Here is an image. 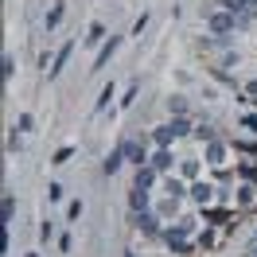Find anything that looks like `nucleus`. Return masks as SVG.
Listing matches in <instances>:
<instances>
[{"label": "nucleus", "instance_id": "obj_25", "mask_svg": "<svg viewBox=\"0 0 257 257\" xmlns=\"http://www.w3.org/2000/svg\"><path fill=\"white\" fill-rule=\"evenodd\" d=\"M16 74V63H12V55H4V78H12Z\"/></svg>", "mask_w": 257, "mask_h": 257}, {"label": "nucleus", "instance_id": "obj_2", "mask_svg": "<svg viewBox=\"0 0 257 257\" xmlns=\"http://www.w3.org/2000/svg\"><path fill=\"white\" fill-rule=\"evenodd\" d=\"M117 47H121V39H117V35H113V39H105V43H101V51H97V59H94V70H101V66L109 63Z\"/></svg>", "mask_w": 257, "mask_h": 257}, {"label": "nucleus", "instance_id": "obj_6", "mask_svg": "<svg viewBox=\"0 0 257 257\" xmlns=\"http://www.w3.org/2000/svg\"><path fill=\"white\" fill-rule=\"evenodd\" d=\"M128 207L137 210V214L148 210V191H145V187H133V191H128Z\"/></svg>", "mask_w": 257, "mask_h": 257}, {"label": "nucleus", "instance_id": "obj_23", "mask_svg": "<svg viewBox=\"0 0 257 257\" xmlns=\"http://www.w3.org/2000/svg\"><path fill=\"white\" fill-rule=\"evenodd\" d=\"M47 199H51V203H59V199H63V187H59V183H51V187H47Z\"/></svg>", "mask_w": 257, "mask_h": 257}, {"label": "nucleus", "instance_id": "obj_17", "mask_svg": "<svg viewBox=\"0 0 257 257\" xmlns=\"http://www.w3.org/2000/svg\"><path fill=\"white\" fill-rule=\"evenodd\" d=\"M168 191H172V199H179V195H187V187L179 179H168Z\"/></svg>", "mask_w": 257, "mask_h": 257}, {"label": "nucleus", "instance_id": "obj_24", "mask_svg": "<svg viewBox=\"0 0 257 257\" xmlns=\"http://www.w3.org/2000/svg\"><path fill=\"white\" fill-rule=\"evenodd\" d=\"M168 105H172V113H176V117H183V109H187V105H183V97H172Z\"/></svg>", "mask_w": 257, "mask_h": 257}, {"label": "nucleus", "instance_id": "obj_7", "mask_svg": "<svg viewBox=\"0 0 257 257\" xmlns=\"http://www.w3.org/2000/svg\"><path fill=\"white\" fill-rule=\"evenodd\" d=\"M152 168H156V172H168V168H172V152H168V148H156V156H152Z\"/></svg>", "mask_w": 257, "mask_h": 257}, {"label": "nucleus", "instance_id": "obj_10", "mask_svg": "<svg viewBox=\"0 0 257 257\" xmlns=\"http://www.w3.org/2000/svg\"><path fill=\"white\" fill-rule=\"evenodd\" d=\"M121 164H125V152H121V148H113V152H109V160H105V172L113 176V172H117Z\"/></svg>", "mask_w": 257, "mask_h": 257}, {"label": "nucleus", "instance_id": "obj_9", "mask_svg": "<svg viewBox=\"0 0 257 257\" xmlns=\"http://www.w3.org/2000/svg\"><path fill=\"white\" fill-rule=\"evenodd\" d=\"M191 195L199 199V203H203V207H207V203H210V195H214V187H210V183H195Z\"/></svg>", "mask_w": 257, "mask_h": 257}, {"label": "nucleus", "instance_id": "obj_22", "mask_svg": "<svg viewBox=\"0 0 257 257\" xmlns=\"http://www.w3.org/2000/svg\"><path fill=\"white\" fill-rule=\"evenodd\" d=\"M59 20H63V4H59V8H51V16H47V28H55Z\"/></svg>", "mask_w": 257, "mask_h": 257}, {"label": "nucleus", "instance_id": "obj_30", "mask_svg": "<svg viewBox=\"0 0 257 257\" xmlns=\"http://www.w3.org/2000/svg\"><path fill=\"white\" fill-rule=\"evenodd\" d=\"M28 257H39V253H28Z\"/></svg>", "mask_w": 257, "mask_h": 257}, {"label": "nucleus", "instance_id": "obj_21", "mask_svg": "<svg viewBox=\"0 0 257 257\" xmlns=\"http://www.w3.org/2000/svg\"><path fill=\"white\" fill-rule=\"evenodd\" d=\"M16 128H20V133H28V128H32V113H20V121H16Z\"/></svg>", "mask_w": 257, "mask_h": 257}, {"label": "nucleus", "instance_id": "obj_12", "mask_svg": "<svg viewBox=\"0 0 257 257\" xmlns=\"http://www.w3.org/2000/svg\"><path fill=\"white\" fill-rule=\"evenodd\" d=\"M207 160L210 164H222V145H218V141H210V145H207Z\"/></svg>", "mask_w": 257, "mask_h": 257}, {"label": "nucleus", "instance_id": "obj_20", "mask_svg": "<svg viewBox=\"0 0 257 257\" xmlns=\"http://www.w3.org/2000/svg\"><path fill=\"white\" fill-rule=\"evenodd\" d=\"M109 97H113V86H105V90H101V97H97V109H105V105H109Z\"/></svg>", "mask_w": 257, "mask_h": 257}, {"label": "nucleus", "instance_id": "obj_14", "mask_svg": "<svg viewBox=\"0 0 257 257\" xmlns=\"http://www.w3.org/2000/svg\"><path fill=\"white\" fill-rule=\"evenodd\" d=\"M203 218H207V222H226L230 210H203Z\"/></svg>", "mask_w": 257, "mask_h": 257}, {"label": "nucleus", "instance_id": "obj_3", "mask_svg": "<svg viewBox=\"0 0 257 257\" xmlns=\"http://www.w3.org/2000/svg\"><path fill=\"white\" fill-rule=\"evenodd\" d=\"M176 137H179L176 121H172V125H160V128H156V133H152V141H156V148H168V145H172V141H176Z\"/></svg>", "mask_w": 257, "mask_h": 257}, {"label": "nucleus", "instance_id": "obj_4", "mask_svg": "<svg viewBox=\"0 0 257 257\" xmlns=\"http://www.w3.org/2000/svg\"><path fill=\"white\" fill-rule=\"evenodd\" d=\"M70 51H74V39H66L63 47H59V55H55V66H51V78H55V74H59V70L66 66V59H70Z\"/></svg>", "mask_w": 257, "mask_h": 257}, {"label": "nucleus", "instance_id": "obj_26", "mask_svg": "<svg viewBox=\"0 0 257 257\" xmlns=\"http://www.w3.org/2000/svg\"><path fill=\"white\" fill-rule=\"evenodd\" d=\"M133 97H137V82H133V86H128V94L121 97V105H125V109H128V105H133Z\"/></svg>", "mask_w": 257, "mask_h": 257}, {"label": "nucleus", "instance_id": "obj_28", "mask_svg": "<svg viewBox=\"0 0 257 257\" xmlns=\"http://www.w3.org/2000/svg\"><path fill=\"white\" fill-rule=\"evenodd\" d=\"M78 214H82V203H70V207H66V218H70V222H74Z\"/></svg>", "mask_w": 257, "mask_h": 257}, {"label": "nucleus", "instance_id": "obj_11", "mask_svg": "<svg viewBox=\"0 0 257 257\" xmlns=\"http://www.w3.org/2000/svg\"><path fill=\"white\" fill-rule=\"evenodd\" d=\"M152 179H156V176H152V168H137V187H145V191H148Z\"/></svg>", "mask_w": 257, "mask_h": 257}, {"label": "nucleus", "instance_id": "obj_8", "mask_svg": "<svg viewBox=\"0 0 257 257\" xmlns=\"http://www.w3.org/2000/svg\"><path fill=\"white\" fill-rule=\"evenodd\" d=\"M137 226H141L145 234H156V230H160V222H156V218H152L148 210H141V214H137Z\"/></svg>", "mask_w": 257, "mask_h": 257}, {"label": "nucleus", "instance_id": "obj_18", "mask_svg": "<svg viewBox=\"0 0 257 257\" xmlns=\"http://www.w3.org/2000/svg\"><path fill=\"white\" fill-rule=\"evenodd\" d=\"M183 176H187V179L199 176V160H183Z\"/></svg>", "mask_w": 257, "mask_h": 257}, {"label": "nucleus", "instance_id": "obj_13", "mask_svg": "<svg viewBox=\"0 0 257 257\" xmlns=\"http://www.w3.org/2000/svg\"><path fill=\"white\" fill-rule=\"evenodd\" d=\"M12 214H16V199H12V195H4V226L12 222Z\"/></svg>", "mask_w": 257, "mask_h": 257}, {"label": "nucleus", "instance_id": "obj_29", "mask_svg": "<svg viewBox=\"0 0 257 257\" xmlns=\"http://www.w3.org/2000/svg\"><path fill=\"white\" fill-rule=\"evenodd\" d=\"M249 94H257V82H249Z\"/></svg>", "mask_w": 257, "mask_h": 257}, {"label": "nucleus", "instance_id": "obj_27", "mask_svg": "<svg viewBox=\"0 0 257 257\" xmlns=\"http://www.w3.org/2000/svg\"><path fill=\"white\" fill-rule=\"evenodd\" d=\"M195 133H199L203 141H214V128H210V125H199V128H195Z\"/></svg>", "mask_w": 257, "mask_h": 257}, {"label": "nucleus", "instance_id": "obj_1", "mask_svg": "<svg viewBox=\"0 0 257 257\" xmlns=\"http://www.w3.org/2000/svg\"><path fill=\"white\" fill-rule=\"evenodd\" d=\"M207 24H210V32H218V35H226V32H234V28H238V20L230 16V12H218V16H210Z\"/></svg>", "mask_w": 257, "mask_h": 257}, {"label": "nucleus", "instance_id": "obj_5", "mask_svg": "<svg viewBox=\"0 0 257 257\" xmlns=\"http://www.w3.org/2000/svg\"><path fill=\"white\" fill-rule=\"evenodd\" d=\"M121 152H125V160H133L137 168H145V148H141V145H133V141H125V145H121Z\"/></svg>", "mask_w": 257, "mask_h": 257}, {"label": "nucleus", "instance_id": "obj_31", "mask_svg": "<svg viewBox=\"0 0 257 257\" xmlns=\"http://www.w3.org/2000/svg\"><path fill=\"white\" fill-rule=\"evenodd\" d=\"M125 257H137V253H125Z\"/></svg>", "mask_w": 257, "mask_h": 257}, {"label": "nucleus", "instance_id": "obj_19", "mask_svg": "<svg viewBox=\"0 0 257 257\" xmlns=\"http://www.w3.org/2000/svg\"><path fill=\"white\" fill-rule=\"evenodd\" d=\"M70 156H74V148H70V145H66V148H59V152H55V164H66Z\"/></svg>", "mask_w": 257, "mask_h": 257}, {"label": "nucleus", "instance_id": "obj_16", "mask_svg": "<svg viewBox=\"0 0 257 257\" xmlns=\"http://www.w3.org/2000/svg\"><path fill=\"white\" fill-rule=\"evenodd\" d=\"M226 12H241V8H249V0H222Z\"/></svg>", "mask_w": 257, "mask_h": 257}, {"label": "nucleus", "instance_id": "obj_15", "mask_svg": "<svg viewBox=\"0 0 257 257\" xmlns=\"http://www.w3.org/2000/svg\"><path fill=\"white\" fill-rule=\"evenodd\" d=\"M101 39H105V28H101V24H94V28H90V35H86V43H101Z\"/></svg>", "mask_w": 257, "mask_h": 257}]
</instances>
